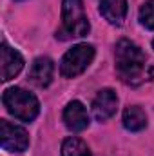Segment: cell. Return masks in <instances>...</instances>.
I'll use <instances>...</instances> for the list:
<instances>
[{"instance_id":"1","label":"cell","mask_w":154,"mask_h":156,"mask_svg":"<svg viewBox=\"0 0 154 156\" xmlns=\"http://www.w3.org/2000/svg\"><path fill=\"white\" fill-rule=\"evenodd\" d=\"M116 73L121 82L129 85H140L149 80V66L145 53L131 40H120L116 44Z\"/></svg>"},{"instance_id":"2","label":"cell","mask_w":154,"mask_h":156,"mask_svg":"<svg viewBox=\"0 0 154 156\" xmlns=\"http://www.w3.org/2000/svg\"><path fill=\"white\" fill-rule=\"evenodd\" d=\"M91 26L83 11L82 0H64L62 2V29L58 31V38H82L89 33Z\"/></svg>"},{"instance_id":"3","label":"cell","mask_w":154,"mask_h":156,"mask_svg":"<svg viewBox=\"0 0 154 156\" xmlns=\"http://www.w3.org/2000/svg\"><path fill=\"white\" fill-rule=\"evenodd\" d=\"M2 102L5 105V109L13 115L15 118L22 120V122H31L38 116L40 104L35 94H31L29 91L22 89V87H9L4 91Z\"/></svg>"},{"instance_id":"4","label":"cell","mask_w":154,"mask_h":156,"mask_svg":"<svg viewBox=\"0 0 154 156\" xmlns=\"http://www.w3.org/2000/svg\"><path fill=\"white\" fill-rule=\"evenodd\" d=\"M93 58H94V47L91 44H78L75 47H71L60 62L62 76L75 78L78 75H82L89 67Z\"/></svg>"},{"instance_id":"5","label":"cell","mask_w":154,"mask_h":156,"mask_svg":"<svg viewBox=\"0 0 154 156\" xmlns=\"http://www.w3.org/2000/svg\"><path fill=\"white\" fill-rule=\"evenodd\" d=\"M0 136H2V147L9 153H24L29 145L27 131L7 120L0 122Z\"/></svg>"},{"instance_id":"6","label":"cell","mask_w":154,"mask_h":156,"mask_svg":"<svg viewBox=\"0 0 154 156\" xmlns=\"http://www.w3.org/2000/svg\"><path fill=\"white\" fill-rule=\"evenodd\" d=\"M118 96L113 89H102L93 100V115L98 122H105L116 113Z\"/></svg>"},{"instance_id":"7","label":"cell","mask_w":154,"mask_h":156,"mask_svg":"<svg viewBox=\"0 0 154 156\" xmlns=\"http://www.w3.org/2000/svg\"><path fill=\"white\" fill-rule=\"evenodd\" d=\"M64 122H65V127L73 133L85 131L89 125V115H87L85 105L78 100L69 102L67 107L64 109Z\"/></svg>"},{"instance_id":"8","label":"cell","mask_w":154,"mask_h":156,"mask_svg":"<svg viewBox=\"0 0 154 156\" xmlns=\"http://www.w3.org/2000/svg\"><path fill=\"white\" fill-rule=\"evenodd\" d=\"M2 80L9 82L11 78H15L24 67V58L18 51H15L13 47H9L7 44H2Z\"/></svg>"},{"instance_id":"9","label":"cell","mask_w":154,"mask_h":156,"mask_svg":"<svg viewBox=\"0 0 154 156\" xmlns=\"http://www.w3.org/2000/svg\"><path fill=\"white\" fill-rule=\"evenodd\" d=\"M54 73V64L51 58L47 56H40L33 62L31 71H29V80L37 85V87H47L53 80Z\"/></svg>"},{"instance_id":"10","label":"cell","mask_w":154,"mask_h":156,"mask_svg":"<svg viewBox=\"0 0 154 156\" xmlns=\"http://www.w3.org/2000/svg\"><path fill=\"white\" fill-rule=\"evenodd\" d=\"M100 13L109 24L121 26L127 16V0H100Z\"/></svg>"},{"instance_id":"11","label":"cell","mask_w":154,"mask_h":156,"mask_svg":"<svg viewBox=\"0 0 154 156\" xmlns=\"http://www.w3.org/2000/svg\"><path fill=\"white\" fill-rule=\"evenodd\" d=\"M145 125H147V115L143 113V109H140L136 105H131L123 111V127L127 131L136 133V131L145 129Z\"/></svg>"},{"instance_id":"12","label":"cell","mask_w":154,"mask_h":156,"mask_svg":"<svg viewBox=\"0 0 154 156\" xmlns=\"http://www.w3.org/2000/svg\"><path fill=\"white\" fill-rule=\"evenodd\" d=\"M62 156H91V153L83 140L71 136L65 138L62 144Z\"/></svg>"},{"instance_id":"13","label":"cell","mask_w":154,"mask_h":156,"mask_svg":"<svg viewBox=\"0 0 154 156\" xmlns=\"http://www.w3.org/2000/svg\"><path fill=\"white\" fill-rule=\"evenodd\" d=\"M140 24L147 29H154V0H147L140 7Z\"/></svg>"},{"instance_id":"14","label":"cell","mask_w":154,"mask_h":156,"mask_svg":"<svg viewBox=\"0 0 154 156\" xmlns=\"http://www.w3.org/2000/svg\"><path fill=\"white\" fill-rule=\"evenodd\" d=\"M152 47H154V40H152Z\"/></svg>"}]
</instances>
